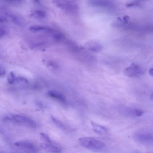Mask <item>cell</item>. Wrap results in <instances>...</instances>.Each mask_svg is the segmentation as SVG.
<instances>
[{
    "label": "cell",
    "instance_id": "1",
    "mask_svg": "<svg viewBox=\"0 0 153 153\" xmlns=\"http://www.w3.org/2000/svg\"><path fill=\"white\" fill-rule=\"evenodd\" d=\"M4 121L24 126L31 128L36 127V122L30 117L17 114H13L5 116L3 118Z\"/></svg>",
    "mask_w": 153,
    "mask_h": 153
},
{
    "label": "cell",
    "instance_id": "2",
    "mask_svg": "<svg viewBox=\"0 0 153 153\" xmlns=\"http://www.w3.org/2000/svg\"><path fill=\"white\" fill-rule=\"evenodd\" d=\"M78 141L82 147L92 151H100L105 147V144L102 142L91 137L80 138L78 139Z\"/></svg>",
    "mask_w": 153,
    "mask_h": 153
},
{
    "label": "cell",
    "instance_id": "3",
    "mask_svg": "<svg viewBox=\"0 0 153 153\" xmlns=\"http://www.w3.org/2000/svg\"><path fill=\"white\" fill-rule=\"evenodd\" d=\"M53 3L59 8L69 13H75L77 11V4L73 1L56 0Z\"/></svg>",
    "mask_w": 153,
    "mask_h": 153
},
{
    "label": "cell",
    "instance_id": "4",
    "mask_svg": "<svg viewBox=\"0 0 153 153\" xmlns=\"http://www.w3.org/2000/svg\"><path fill=\"white\" fill-rule=\"evenodd\" d=\"M14 145L24 153H36L37 152L36 147L30 141L20 140L15 142Z\"/></svg>",
    "mask_w": 153,
    "mask_h": 153
},
{
    "label": "cell",
    "instance_id": "5",
    "mask_svg": "<svg viewBox=\"0 0 153 153\" xmlns=\"http://www.w3.org/2000/svg\"><path fill=\"white\" fill-rule=\"evenodd\" d=\"M144 72L138 65L132 63L130 66L126 68L124 71V74L129 77L138 76L143 75Z\"/></svg>",
    "mask_w": 153,
    "mask_h": 153
},
{
    "label": "cell",
    "instance_id": "6",
    "mask_svg": "<svg viewBox=\"0 0 153 153\" xmlns=\"http://www.w3.org/2000/svg\"><path fill=\"white\" fill-rule=\"evenodd\" d=\"M135 138L138 141L144 143H151L153 142V134L147 132H141L136 133Z\"/></svg>",
    "mask_w": 153,
    "mask_h": 153
},
{
    "label": "cell",
    "instance_id": "7",
    "mask_svg": "<svg viewBox=\"0 0 153 153\" xmlns=\"http://www.w3.org/2000/svg\"><path fill=\"white\" fill-rule=\"evenodd\" d=\"M39 146L45 150L51 153H59L62 150L61 148L59 146L52 143H41L39 144Z\"/></svg>",
    "mask_w": 153,
    "mask_h": 153
},
{
    "label": "cell",
    "instance_id": "8",
    "mask_svg": "<svg viewBox=\"0 0 153 153\" xmlns=\"http://www.w3.org/2000/svg\"><path fill=\"white\" fill-rule=\"evenodd\" d=\"M49 96L62 103L66 102V99L64 95L60 93L55 90H49L48 92Z\"/></svg>",
    "mask_w": 153,
    "mask_h": 153
},
{
    "label": "cell",
    "instance_id": "9",
    "mask_svg": "<svg viewBox=\"0 0 153 153\" xmlns=\"http://www.w3.org/2000/svg\"><path fill=\"white\" fill-rule=\"evenodd\" d=\"M90 4L95 7H111L113 4L108 1L92 0L90 1Z\"/></svg>",
    "mask_w": 153,
    "mask_h": 153
},
{
    "label": "cell",
    "instance_id": "10",
    "mask_svg": "<svg viewBox=\"0 0 153 153\" xmlns=\"http://www.w3.org/2000/svg\"><path fill=\"white\" fill-rule=\"evenodd\" d=\"M85 46L89 50L93 52H98L101 49V45L98 42L94 41H91L87 43Z\"/></svg>",
    "mask_w": 153,
    "mask_h": 153
},
{
    "label": "cell",
    "instance_id": "11",
    "mask_svg": "<svg viewBox=\"0 0 153 153\" xmlns=\"http://www.w3.org/2000/svg\"><path fill=\"white\" fill-rule=\"evenodd\" d=\"M29 30L32 32H37L42 31L51 32L52 30L46 27L37 25H34L30 26L29 28Z\"/></svg>",
    "mask_w": 153,
    "mask_h": 153
},
{
    "label": "cell",
    "instance_id": "12",
    "mask_svg": "<svg viewBox=\"0 0 153 153\" xmlns=\"http://www.w3.org/2000/svg\"><path fill=\"white\" fill-rule=\"evenodd\" d=\"M92 127L94 131L97 133L100 134L105 133L107 131L106 128L100 125L91 122Z\"/></svg>",
    "mask_w": 153,
    "mask_h": 153
},
{
    "label": "cell",
    "instance_id": "13",
    "mask_svg": "<svg viewBox=\"0 0 153 153\" xmlns=\"http://www.w3.org/2000/svg\"><path fill=\"white\" fill-rule=\"evenodd\" d=\"M51 119L54 123L59 128L63 131L67 130V127L60 121L53 117H51Z\"/></svg>",
    "mask_w": 153,
    "mask_h": 153
},
{
    "label": "cell",
    "instance_id": "14",
    "mask_svg": "<svg viewBox=\"0 0 153 153\" xmlns=\"http://www.w3.org/2000/svg\"><path fill=\"white\" fill-rule=\"evenodd\" d=\"M33 16L39 18H44L46 16L45 13L40 10H35L31 14Z\"/></svg>",
    "mask_w": 153,
    "mask_h": 153
},
{
    "label": "cell",
    "instance_id": "15",
    "mask_svg": "<svg viewBox=\"0 0 153 153\" xmlns=\"http://www.w3.org/2000/svg\"><path fill=\"white\" fill-rule=\"evenodd\" d=\"M40 136L41 140L43 142L46 143H52L49 136L44 133H40Z\"/></svg>",
    "mask_w": 153,
    "mask_h": 153
},
{
    "label": "cell",
    "instance_id": "16",
    "mask_svg": "<svg viewBox=\"0 0 153 153\" xmlns=\"http://www.w3.org/2000/svg\"><path fill=\"white\" fill-rule=\"evenodd\" d=\"M16 78L14 73L12 71L10 72L7 76L8 82L10 84H13L16 82Z\"/></svg>",
    "mask_w": 153,
    "mask_h": 153
},
{
    "label": "cell",
    "instance_id": "17",
    "mask_svg": "<svg viewBox=\"0 0 153 153\" xmlns=\"http://www.w3.org/2000/svg\"><path fill=\"white\" fill-rule=\"evenodd\" d=\"M9 17L11 20L14 23L18 25L20 24L19 19L16 15L13 14H10Z\"/></svg>",
    "mask_w": 153,
    "mask_h": 153
},
{
    "label": "cell",
    "instance_id": "18",
    "mask_svg": "<svg viewBox=\"0 0 153 153\" xmlns=\"http://www.w3.org/2000/svg\"><path fill=\"white\" fill-rule=\"evenodd\" d=\"M16 82L21 85H27L28 84V81L26 78L22 77H16Z\"/></svg>",
    "mask_w": 153,
    "mask_h": 153
},
{
    "label": "cell",
    "instance_id": "19",
    "mask_svg": "<svg viewBox=\"0 0 153 153\" xmlns=\"http://www.w3.org/2000/svg\"><path fill=\"white\" fill-rule=\"evenodd\" d=\"M44 63L46 65L50 67L56 68L57 67L56 65L53 62L50 61H45Z\"/></svg>",
    "mask_w": 153,
    "mask_h": 153
},
{
    "label": "cell",
    "instance_id": "20",
    "mask_svg": "<svg viewBox=\"0 0 153 153\" xmlns=\"http://www.w3.org/2000/svg\"><path fill=\"white\" fill-rule=\"evenodd\" d=\"M53 38L56 41H60L63 37V35L61 33H57L53 34Z\"/></svg>",
    "mask_w": 153,
    "mask_h": 153
},
{
    "label": "cell",
    "instance_id": "21",
    "mask_svg": "<svg viewBox=\"0 0 153 153\" xmlns=\"http://www.w3.org/2000/svg\"><path fill=\"white\" fill-rule=\"evenodd\" d=\"M133 113L136 116L140 117L143 115V112L140 109H136L134 110Z\"/></svg>",
    "mask_w": 153,
    "mask_h": 153
},
{
    "label": "cell",
    "instance_id": "22",
    "mask_svg": "<svg viewBox=\"0 0 153 153\" xmlns=\"http://www.w3.org/2000/svg\"><path fill=\"white\" fill-rule=\"evenodd\" d=\"M6 30L5 27L3 26H0V38L2 37L5 34Z\"/></svg>",
    "mask_w": 153,
    "mask_h": 153
},
{
    "label": "cell",
    "instance_id": "23",
    "mask_svg": "<svg viewBox=\"0 0 153 153\" xmlns=\"http://www.w3.org/2000/svg\"><path fill=\"white\" fill-rule=\"evenodd\" d=\"M6 73V71L4 67L0 65V77L4 75Z\"/></svg>",
    "mask_w": 153,
    "mask_h": 153
},
{
    "label": "cell",
    "instance_id": "24",
    "mask_svg": "<svg viewBox=\"0 0 153 153\" xmlns=\"http://www.w3.org/2000/svg\"><path fill=\"white\" fill-rule=\"evenodd\" d=\"M129 19V17L128 16H125L123 18V20L124 22L126 23L127 22L128 20Z\"/></svg>",
    "mask_w": 153,
    "mask_h": 153
},
{
    "label": "cell",
    "instance_id": "25",
    "mask_svg": "<svg viewBox=\"0 0 153 153\" xmlns=\"http://www.w3.org/2000/svg\"><path fill=\"white\" fill-rule=\"evenodd\" d=\"M149 74L151 76H152L153 75V70L152 68H151L149 70Z\"/></svg>",
    "mask_w": 153,
    "mask_h": 153
},
{
    "label": "cell",
    "instance_id": "26",
    "mask_svg": "<svg viewBox=\"0 0 153 153\" xmlns=\"http://www.w3.org/2000/svg\"><path fill=\"white\" fill-rule=\"evenodd\" d=\"M5 21V19L2 17H0V24L2 23Z\"/></svg>",
    "mask_w": 153,
    "mask_h": 153
},
{
    "label": "cell",
    "instance_id": "27",
    "mask_svg": "<svg viewBox=\"0 0 153 153\" xmlns=\"http://www.w3.org/2000/svg\"><path fill=\"white\" fill-rule=\"evenodd\" d=\"M151 98L152 99H153V94H152L151 95Z\"/></svg>",
    "mask_w": 153,
    "mask_h": 153
}]
</instances>
